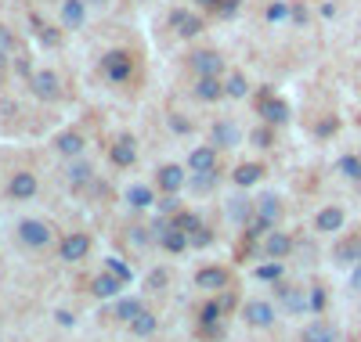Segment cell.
Wrapping results in <instances>:
<instances>
[{
  "instance_id": "obj_1",
  "label": "cell",
  "mask_w": 361,
  "mask_h": 342,
  "mask_svg": "<svg viewBox=\"0 0 361 342\" xmlns=\"http://www.w3.org/2000/svg\"><path fill=\"white\" fill-rule=\"evenodd\" d=\"M102 72L112 83H127L134 72V58L127 51H109V54H102Z\"/></svg>"
},
{
  "instance_id": "obj_2",
  "label": "cell",
  "mask_w": 361,
  "mask_h": 342,
  "mask_svg": "<svg viewBox=\"0 0 361 342\" xmlns=\"http://www.w3.org/2000/svg\"><path fill=\"white\" fill-rule=\"evenodd\" d=\"M257 112H260V119L267 122V127H282V122H289V105L282 98H275L271 90H264V94H260Z\"/></svg>"
},
{
  "instance_id": "obj_3",
  "label": "cell",
  "mask_w": 361,
  "mask_h": 342,
  "mask_svg": "<svg viewBox=\"0 0 361 342\" xmlns=\"http://www.w3.org/2000/svg\"><path fill=\"white\" fill-rule=\"evenodd\" d=\"M51 227L44 224V220H22L18 224V241L25 245V248H47L51 245Z\"/></svg>"
},
{
  "instance_id": "obj_4",
  "label": "cell",
  "mask_w": 361,
  "mask_h": 342,
  "mask_svg": "<svg viewBox=\"0 0 361 342\" xmlns=\"http://www.w3.org/2000/svg\"><path fill=\"white\" fill-rule=\"evenodd\" d=\"M29 87H33V94L40 101H58V98H62V80H58L51 69L33 72V76H29Z\"/></svg>"
},
{
  "instance_id": "obj_5",
  "label": "cell",
  "mask_w": 361,
  "mask_h": 342,
  "mask_svg": "<svg viewBox=\"0 0 361 342\" xmlns=\"http://www.w3.org/2000/svg\"><path fill=\"white\" fill-rule=\"evenodd\" d=\"M156 241L166 248V253H185V248H188V234L185 231H177L170 220H156Z\"/></svg>"
},
{
  "instance_id": "obj_6",
  "label": "cell",
  "mask_w": 361,
  "mask_h": 342,
  "mask_svg": "<svg viewBox=\"0 0 361 342\" xmlns=\"http://www.w3.org/2000/svg\"><path fill=\"white\" fill-rule=\"evenodd\" d=\"M243 317H246V324H253V328H271V324H275V306H271L267 299H250V303L243 306Z\"/></svg>"
},
{
  "instance_id": "obj_7",
  "label": "cell",
  "mask_w": 361,
  "mask_h": 342,
  "mask_svg": "<svg viewBox=\"0 0 361 342\" xmlns=\"http://www.w3.org/2000/svg\"><path fill=\"white\" fill-rule=\"evenodd\" d=\"M188 65H192L195 76H221L224 72V58L217 51H195L188 58Z\"/></svg>"
},
{
  "instance_id": "obj_8",
  "label": "cell",
  "mask_w": 361,
  "mask_h": 342,
  "mask_svg": "<svg viewBox=\"0 0 361 342\" xmlns=\"http://www.w3.org/2000/svg\"><path fill=\"white\" fill-rule=\"evenodd\" d=\"M333 260H336L340 267H357V263H361V238H357V234L340 238L336 248H333Z\"/></svg>"
},
{
  "instance_id": "obj_9",
  "label": "cell",
  "mask_w": 361,
  "mask_h": 342,
  "mask_svg": "<svg viewBox=\"0 0 361 342\" xmlns=\"http://www.w3.org/2000/svg\"><path fill=\"white\" fill-rule=\"evenodd\" d=\"M109 159H112V166H119V170H130V166L137 163V144H134V137H119V141L109 148Z\"/></svg>"
},
{
  "instance_id": "obj_10",
  "label": "cell",
  "mask_w": 361,
  "mask_h": 342,
  "mask_svg": "<svg viewBox=\"0 0 361 342\" xmlns=\"http://www.w3.org/2000/svg\"><path fill=\"white\" fill-rule=\"evenodd\" d=\"M90 253V238L87 234H69V238H62V245H58V256H62L66 263H76V260H83Z\"/></svg>"
},
{
  "instance_id": "obj_11",
  "label": "cell",
  "mask_w": 361,
  "mask_h": 342,
  "mask_svg": "<svg viewBox=\"0 0 361 342\" xmlns=\"http://www.w3.org/2000/svg\"><path fill=\"white\" fill-rule=\"evenodd\" d=\"M8 195H11L15 202H29V198L37 195V177L25 173V170H18V173L8 180Z\"/></svg>"
},
{
  "instance_id": "obj_12",
  "label": "cell",
  "mask_w": 361,
  "mask_h": 342,
  "mask_svg": "<svg viewBox=\"0 0 361 342\" xmlns=\"http://www.w3.org/2000/svg\"><path fill=\"white\" fill-rule=\"evenodd\" d=\"M228 281H231V277H228V270H224V267H202V270L195 274V285H199V289H206V292H224V289H228Z\"/></svg>"
},
{
  "instance_id": "obj_13",
  "label": "cell",
  "mask_w": 361,
  "mask_h": 342,
  "mask_svg": "<svg viewBox=\"0 0 361 342\" xmlns=\"http://www.w3.org/2000/svg\"><path fill=\"white\" fill-rule=\"evenodd\" d=\"M156 180H159V191H163V195H177V191L188 184V173L180 170V166H159Z\"/></svg>"
},
{
  "instance_id": "obj_14",
  "label": "cell",
  "mask_w": 361,
  "mask_h": 342,
  "mask_svg": "<svg viewBox=\"0 0 361 342\" xmlns=\"http://www.w3.org/2000/svg\"><path fill=\"white\" fill-rule=\"evenodd\" d=\"M188 170L192 173H217V148L214 144H202L188 155Z\"/></svg>"
},
{
  "instance_id": "obj_15",
  "label": "cell",
  "mask_w": 361,
  "mask_h": 342,
  "mask_svg": "<svg viewBox=\"0 0 361 342\" xmlns=\"http://www.w3.org/2000/svg\"><path fill=\"white\" fill-rule=\"evenodd\" d=\"M293 253V238L282 234V231H267L264 234V256L267 260H286Z\"/></svg>"
},
{
  "instance_id": "obj_16",
  "label": "cell",
  "mask_w": 361,
  "mask_h": 342,
  "mask_svg": "<svg viewBox=\"0 0 361 342\" xmlns=\"http://www.w3.org/2000/svg\"><path fill=\"white\" fill-rule=\"evenodd\" d=\"M170 25H173L177 37H199L202 33V18L195 11H173L170 15Z\"/></svg>"
},
{
  "instance_id": "obj_17",
  "label": "cell",
  "mask_w": 361,
  "mask_h": 342,
  "mask_svg": "<svg viewBox=\"0 0 361 342\" xmlns=\"http://www.w3.org/2000/svg\"><path fill=\"white\" fill-rule=\"evenodd\" d=\"M257 220H260L264 227L275 231V224L282 220V202H279L275 195H264V198H257Z\"/></svg>"
},
{
  "instance_id": "obj_18",
  "label": "cell",
  "mask_w": 361,
  "mask_h": 342,
  "mask_svg": "<svg viewBox=\"0 0 361 342\" xmlns=\"http://www.w3.org/2000/svg\"><path fill=\"white\" fill-rule=\"evenodd\" d=\"M192 90H195V98H199V101H221V98H228L221 76H199Z\"/></svg>"
},
{
  "instance_id": "obj_19",
  "label": "cell",
  "mask_w": 361,
  "mask_h": 342,
  "mask_svg": "<svg viewBox=\"0 0 361 342\" xmlns=\"http://www.w3.org/2000/svg\"><path fill=\"white\" fill-rule=\"evenodd\" d=\"M209 137H214V148H235L238 141H243V134H238V127H235L231 119L214 122V130H209Z\"/></svg>"
},
{
  "instance_id": "obj_20",
  "label": "cell",
  "mask_w": 361,
  "mask_h": 342,
  "mask_svg": "<svg viewBox=\"0 0 361 342\" xmlns=\"http://www.w3.org/2000/svg\"><path fill=\"white\" fill-rule=\"evenodd\" d=\"M300 342H336V328L329 324V321H322V317H314L311 324H304Z\"/></svg>"
},
{
  "instance_id": "obj_21",
  "label": "cell",
  "mask_w": 361,
  "mask_h": 342,
  "mask_svg": "<svg viewBox=\"0 0 361 342\" xmlns=\"http://www.w3.org/2000/svg\"><path fill=\"white\" fill-rule=\"evenodd\" d=\"M343 220H347V216H343V209H340V205H325V209L314 216V227H318L322 234H333V231H340V227H343Z\"/></svg>"
},
{
  "instance_id": "obj_22",
  "label": "cell",
  "mask_w": 361,
  "mask_h": 342,
  "mask_svg": "<svg viewBox=\"0 0 361 342\" xmlns=\"http://www.w3.org/2000/svg\"><path fill=\"white\" fill-rule=\"evenodd\" d=\"M279 303L289 310V314H304L307 310V292L293 289V285H279Z\"/></svg>"
},
{
  "instance_id": "obj_23",
  "label": "cell",
  "mask_w": 361,
  "mask_h": 342,
  "mask_svg": "<svg viewBox=\"0 0 361 342\" xmlns=\"http://www.w3.org/2000/svg\"><path fill=\"white\" fill-rule=\"evenodd\" d=\"M87 22V4L83 0H66L62 4V25L66 29H80Z\"/></svg>"
},
{
  "instance_id": "obj_24",
  "label": "cell",
  "mask_w": 361,
  "mask_h": 342,
  "mask_svg": "<svg viewBox=\"0 0 361 342\" xmlns=\"http://www.w3.org/2000/svg\"><path fill=\"white\" fill-rule=\"evenodd\" d=\"M127 281H119V277L116 274H98L94 277V296H102V299H112V296H119V289H123Z\"/></svg>"
},
{
  "instance_id": "obj_25",
  "label": "cell",
  "mask_w": 361,
  "mask_h": 342,
  "mask_svg": "<svg viewBox=\"0 0 361 342\" xmlns=\"http://www.w3.org/2000/svg\"><path fill=\"white\" fill-rule=\"evenodd\" d=\"M228 213H231V220L235 224H250L253 220V213H257V202H250V198H231V205H228Z\"/></svg>"
},
{
  "instance_id": "obj_26",
  "label": "cell",
  "mask_w": 361,
  "mask_h": 342,
  "mask_svg": "<svg viewBox=\"0 0 361 342\" xmlns=\"http://www.w3.org/2000/svg\"><path fill=\"white\" fill-rule=\"evenodd\" d=\"M231 177H235L238 188H250V184H257V180L264 177V166H260V163H243V166H238Z\"/></svg>"
},
{
  "instance_id": "obj_27",
  "label": "cell",
  "mask_w": 361,
  "mask_h": 342,
  "mask_svg": "<svg viewBox=\"0 0 361 342\" xmlns=\"http://www.w3.org/2000/svg\"><path fill=\"white\" fill-rule=\"evenodd\" d=\"M156 324H159V317H156V314H148V310H141V314L130 321V331H134L137 338H148V335L156 331Z\"/></svg>"
},
{
  "instance_id": "obj_28",
  "label": "cell",
  "mask_w": 361,
  "mask_h": 342,
  "mask_svg": "<svg viewBox=\"0 0 361 342\" xmlns=\"http://www.w3.org/2000/svg\"><path fill=\"white\" fill-rule=\"evenodd\" d=\"M54 148L62 151V155H80V151H83V137H80L76 130H66V134H58Z\"/></svg>"
},
{
  "instance_id": "obj_29",
  "label": "cell",
  "mask_w": 361,
  "mask_h": 342,
  "mask_svg": "<svg viewBox=\"0 0 361 342\" xmlns=\"http://www.w3.org/2000/svg\"><path fill=\"white\" fill-rule=\"evenodd\" d=\"M224 94H228V98H235V101H243V98L250 94L246 76H243V72H231V76H228V83H224Z\"/></svg>"
},
{
  "instance_id": "obj_30",
  "label": "cell",
  "mask_w": 361,
  "mask_h": 342,
  "mask_svg": "<svg viewBox=\"0 0 361 342\" xmlns=\"http://www.w3.org/2000/svg\"><path fill=\"white\" fill-rule=\"evenodd\" d=\"M33 29H37V40H40L44 47H62V33H58V29H51L47 22L33 18Z\"/></svg>"
},
{
  "instance_id": "obj_31",
  "label": "cell",
  "mask_w": 361,
  "mask_h": 342,
  "mask_svg": "<svg viewBox=\"0 0 361 342\" xmlns=\"http://www.w3.org/2000/svg\"><path fill=\"white\" fill-rule=\"evenodd\" d=\"M127 202L134 205V209H148L156 202V195H152V188H145V184H134V188L127 191Z\"/></svg>"
},
{
  "instance_id": "obj_32",
  "label": "cell",
  "mask_w": 361,
  "mask_h": 342,
  "mask_svg": "<svg viewBox=\"0 0 361 342\" xmlns=\"http://www.w3.org/2000/svg\"><path fill=\"white\" fill-rule=\"evenodd\" d=\"M141 310H145V306H141V299H119V303H116V317L130 324V321L141 314Z\"/></svg>"
},
{
  "instance_id": "obj_33",
  "label": "cell",
  "mask_w": 361,
  "mask_h": 342,
  "mask_svg": "<svg viewBox=\"0 0 361 342\" xmlns=\"http://www.w3.org/2000/svg\"><path fill=\"white\" fill-rule=\"evenodd\" d=\"M90 177H94V170H90L87 163H73V166H69V184H73V188H83V184H90Z\"/></svg>"
},
{
  "instance_id": "obj_34",
  "label": "cell",
  "mask_w": 361,
  "mask_h": 342,
  "mask_svg": "<svg viewBox=\"0 0 361 342\" xmlns=\"http://www.w3.org/2000/svg\"><path fill=\"white\" fill-rule=\"evenodd\" d=\"M170 224H173L177 231H185V234H192V231H195V227H199L202 220H199L195 213H173V220H170Z\"/></svg>"
},
{
  "instance_id": "obj_35",
  "label": "cell",
  "mask_w": 361,
  "mask_h": 342,
  "mask_svg": "<svg viewBox=\"0 0 361 342\" xmlns=\"http://www.w3.org/2000/svg\"><path fill=\"white\" fill-rule=\"evenodd\" d=\"M340 173L350 180H361V155H343L340 159Z\"/></svg>"
},
{
  "instance_id": "obj_36",
  "label": "cell",
  "mask_w": 361,
  "mask_h": 342,
  "mask_svg": "<svg viewBox=\"0 0 361 342\" xmlns=\"http://www.w3.org/2000/svg\"><path fill=\"white\" fill-rule=\"evenodd\" d=\"M105 270H109V274H116L119 281H127V285H130V277H134V274H130V267H127L123 260H119V256H109V260H105Z\"/></svg>"
},
{
  "instance_id": "obj_37",
  "label": "cell",
  "mask_w": 361,
  "mask_h": 342,
  "mask_svg": "<svg viewBox=\"0 0 361 342\" xmlns=\"http://www.w3.org/2000/svg\"><path fill=\"white\" fill-rule=\"evenodd\" d=\"M188 184L195 191H209V188H217V173H188Z\"/></svg>"
},
{
  "instance_id": "obj_38",
  "label": "cell",
  "mask_w": 361,
  "mask_h": 342,
  "mask_svg": "<svg viewBox=\"0 0 361 342\" xmlns=\"http://www.w3.org/2000/svg\"><path fill=\"white\" fill-rule=\"evenodd\" d=\"M289 15H293V8L286 4V0H275V4H271V8L264 11V18H267V22H282V18H289Z\"/></svg>"
},
{
  "instance_id": "obj_39",
  "label": "cell",
  "mask_w": 361,
  "mask_h": 342,
  "mask_svg": "<svg viewBox=\"0 0 361 342\" xmlns=\"http://www.w3.org/2000/svg\"><path fill=\"white\" fill-rule=\"evenodd\" d=\"M209 241H214V234H209V227H206V224H199V227L188 234V245H192V248H206Z\"/></svg>"
},
{
  "instance_id": "obj_40",
  "label": "cell",
  "mask_w": 361,
  "mask_h": 342,
  "mask_svg": "<svg viewBox=\"0 0 361 342\" xmlns=\"http://www.w3.org/2000/svg\"><path fill=\"white\" fill-rule=\"evenodd\" d=\"M11 47H15V37H11V29L0 22V65L8 61V54H11Z\"/></svg>"
},
{
  "instance_id": "obj_41",
  "label": "cell",
  "mask_w": 361,
  "mask_h": 342,
  "mask_svg": "<svg viewBox=\"0 0 361 342\" xmlns=\"http://www.w3.org/2000/svg\"><path fill=\"white\" fill-rule=\"evenodd\" d=\"M257 277H260V281H282V263L275 260V263H264V267H257Z\"/></svg>"
},
{
  "instance_id": "obj_42",
  "label": "cell",
  "mask_w": 361,
  "mask_h": 342,
  "mask_svg": "<svg viewBox=\"0 0 361 342\" xmlns=\"http://www.w3.org/2000/svg\"><path fill=\"white\" fill-rule=\"evenodd\" d=\"M250 137H253L257 148H271V144H275V134H271V127H260V130H253Z\"/></svg>"
},
{
  "instance_id": "obj_43",
  "label": "cell",
  "mask_w": 361,
  "mask_h": 342,
  "mask_svg": "<svg viewBox=\"0 0 361 342\" xmlns=\"http://www.w3.org/2000/svg\"><path fill=\"white\" fill-rule=\"evenodd\" d=\"M307 306L314 310V314H322V306H325V292H322V289H311V296H307Z\"/></svg>"
},
{
  "instance_id": "obj_44",
  "label": "cell",
  "mask_w": 361,
  "mask_h": 342,
  "mask_svg": "<svg viewBox=\"0 0 361 342\" xmlns=\"http://www.w3.org/2000/svg\"><path fill=\"white\" fill-rule=\"evenodd\" d=\"M235 11H238V0H221V4H217V15L221 18H231Z\"/></svg>"
},
{
  "instance_id": "obj_45",
  "label": "cell",
  "mask_w": 361,
  "mask_h": 342,
  "mask_svg": "<svg viewBox=\"0 0 361 342\" xmlns=\"http://www.w3.org/2000/svg\"><path fill=\"white\" fill-rule=\"evenodd\" d=\"M170 127H173L177 134H192V122H188V119H180V115H170Z\"/></svg>"
},
{
  "instance_id": "obj_46",
  "label": "cell",
  "mask_w": 361,
  "mask_h": 342,
  "mask_svg": "<svg viewBox=\"0 0 361 342\" xmlns=\"http://www.w3.org/2000/svg\"><path fill=\"white\" fill-rule=\"evenodd\" d=\"M336 127H340L336 119H325V122H318V134H322V137H329V134H336Z\"/></svg>"
},
{
  "instance_id": "obj_47",
  "label": "cell",
  "mask_w": 361,
  "mask_h": 342,
  "mask_svg": "<svg viewBox=\"0 0 361 342\" xmlns=\"http://www.w3.org/2000/svg\"><path fill=\"white\" fill-rule=\"evenodd\" d=\"M159 213H170V216H173V213H180V209H177V198H173V195H166V198L159 202Z\"/></svg>"
},
{
  "instance_id": "obj_48",
  "label": "cell",
  "mask_w": 361,
  "mask_h": 342,
  "mask_svg": "<svg viewBox=\"0 0 361 342\" xmlns=\"http://www.w3.org/2000/svg\"><path fill=\"white\" fill-rule=\"evenodd\" d=\"M217 303H221V310H231V306H235V296H231V292H228V289H224V292H221V299H217Z\"/></svg>"
},
{
  "instance_id": "obj_49",
  "label": "cell",
  "mask_w": 361,
  "mask_h": 342,
  "mask_svg": "<svg viewBox=\"0 0 361 342\" xmlns=\"http://www.w3.org/2000/svg\"><path fill=\"white\" fill-rule=\"evenodd\" d=\"M148 285H152V289H159V285H166V274H163V270H156L152 277H148Z\"/></svg>"
},
{
  "instance_id": "obj_50",
  "label": "cell",
  "mask_w": 361,
  "mask_h": 342,
  "mask_svg": "<svg viewBox=\"0 0 361 342\" xmlns=\"http://www.w3.org/2000/svg\"><path fill=\"white\" fill-rule=\"evenodd\" d=\"M54 317H58V324H66V328L73 324V314H69V310H58V314H54Z\"/></svg>"
},
{
  "instance_id": "obj_51",
  "label": "cell",
  "mask_w": 361,
  "mask_h": 342,
  "mask_svg": "<svg viewBox=\"0 0 361 342\" xmlns=\"http://www.w3.org/2000/svg\"><path fill=\"white\" fill-rule=\"evenodd\" d=\"M195 4H199V8H206V11H217L221 0H195Z\"/></svg>"
},
{
  "instance_id": "obj_52",
  "label": "cell",
  "mask_w": 361,
  "mask_h": 342,
  "mask_svg": "<svg viewBox=\"0 0 361 342\" xmlns=\"http://www.w3.org/2000/svg\"><path fill=\"white\" fill-rule=\"evenodd\" d=\"M293 18L296 22H307V8H293Z\"/></svg>"
},
{
  "instance_id": "obj_53",
  "label": "cell",
  "mask_w": 361,
  "mask_h": 342,
  "mask_svg": "<svg viewBox=\"0 0 361 342\" xmlns=\"http://www.w3.org/2000/svg\"><path fill=\"white\" fill-rule=\"evenodd\" d=\"M354 285H357V289H361V263H357V267H354Z\"/></svg>"
},
{
  "instance_id": "obj_54",
  "label": "cell",
  "mask_w": 361,
  "mask_h": 342,
  "mask_svg": "<svg viewBox=\"0 0 361 342\" xmlns=\"http://www.w3.org/2000/svg\"><path fill=\"white\" fill-rule=\"evenodd\" d=\"M83 4H98V8H105V4H109V0H83Z\"/></svg>"
},
{
  "instance_id": "obj_55",
  "label": "cell",
  "mask_w": 361,
  "mask_h": 342,
  "mask_svg": "<svg viewBox=\"0 0 361 342\" xmlns=\"http://www.w3.org/2000/svg\"><path fill=\"white\" fill-rule=\"evenodd\" d=\"M0 83H4V72H0Z\"/></svg>"
},
{
  "instance_id": "obj_56",
  "label": "cell",
  "mask_w": 361,
  "mask_h": 342,
  "mask_svg": "<svg viewBox=\"0 0 361 342\" xmlns=\"http://www.w3.org/2000/svg\"><path fill=\"white\" fill-rule=\"evenodd\" d=\"M357 155H361V151H357Z\"/></svg>"
}]
</instances>
